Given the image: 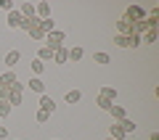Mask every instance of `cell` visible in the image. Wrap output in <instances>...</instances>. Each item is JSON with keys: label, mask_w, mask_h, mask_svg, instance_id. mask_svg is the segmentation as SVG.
<instances>
[{"label": "cell", "mask_w": 159, "mask_h": 140, "mask_svg": "<svg viewBox=\"0 0 159 140\" xmlns=\"http://www.w3.org/2000/svg\"><path fill=\"white\" fill-rule=\"evenodd\" d=\"M125 19H127L130 24L143 21V19H146V8H143V6H135V3H133V6H127V8H125Z\"/></svg>", "instance_id": "obj_1"}, {"label": "cell", "mask_w": 159, "mask_h": 140, "mask_svg": "<svg viewBox=\"0 0 159 140\" xmlns=\"http://www.w3.org/2000/svg\"><path fill=\"white\" fill-rule=\"evenodd\" d=\"M64 37H66V34H64L61 29H53V32L45 34V45L51 48V50H58V48L64 45Z\"/></svg>", "instance_id": "obj_2"}, {"label": "cell", "mask_w": 159, "mask_h": 140, "mask_svg": "<svg viewBox=\"0 0 159 140\" xmlns=\"http://www.w3.org/2000/svg\"><path fill=\"white\" fill-rule=\"evenodd\" d=\"M16 82H19V79H16V72H13V69H8L6 74H0V87H8V90H11Z\"/></svg>", "instance_id": "obj_3"}, {"label": "cell", "mask_w": 159, "mask_h": 140, "mask_svg": "<svg viewBox=\"0 0 159 140\" xmlns=\"http://www.w3.org/2000/svg\"><path fill=\"white\" fill-rule=\"evenodd\" d=\"M27 87L32 90V93H37V95H45V82H43L40 77H32V79L27 82Z\"/></svg>", "instance_id": "obj_4"}, {"label": "cell", "mask_w": 159, "mask_h": 140, "mask_svg": "<svg viewBox=\"0 0 159 140\" xmlns=\"http://www.w3.org/2000/svg\"><path fill=\"white\" fill-rule=\"evenodd\" d=\"M117 34H122V37H130V34H133V24L127 21L125 16L117 21Z\"/></svg>", "instance_id": "obj_5"}, {"label": "cell", "mask_w": 159, "mask_h": 140, "mask_svg": "<svg viewBox=\"0 0 159 140\" xmlns=\"http://www.w3.org/2000/svg\"><path fill=\"white\" fill-rule=\"evenodd\" d=\"M34 16H37L40 21H43V19H51V6H48V3H37V6H34Z\"/></svg>", "instance_id": "obj_6"}, {"label": "cell", "mask_w": 159, "mask_h": 140, "mask_svg": "<svg viewBox=\"0 0 159 140\" xmlns=\"http://www.w3.org/2000/svg\"><path fill=\"white\" fill-rule=\"evenodd\" d=\"M21 19H24V16H21V13H19V11H16V8H13V11L8 13L6 24H8V27H11V29H19V24H21Z\"/></svg>", "instance_id": "obj_7"}, {"label": "cell", "mask_w": 159, "mask_h": 140, "mask_svg": "<svg viewBox=\"0 0 159 140\" xmlns=\"http://www.w3.org/2000/svg\"><path fill=\"white\" fill-rule=\"evenodd\" d=\"M53 61H56V63H66L69 61V48H64V45H61L58 50H53Z\"/></svg>", "instance_id": "obj_8"}, {"label": "cell", "mask_w": 159, "mask_h": 140, "mask_svg": "<svg viewBox=\"0 0 159 140\" xmlns=\"http://www.w3.org/2000/svg\"><path fill=\"white\" fill-rule=\"evenodd\" d=\"M40 108H43V111H48V114H53V108H56L53 98H51V95H40Z\"/></svg>", "instance_id": "obj_9"}, {"label": "cell", "mask_w": 159, "mask_h": 140, "mask_svg": "<svg viewBox=\"0 0 159 140\" xmlns=\"http://www.w3.org/2000/svg\"><path fill=\"white\" fill-rule=\"evenodd\" d=\"M16 11L21 13L24 19H32V16H34V3H21V6H19Z\"/></svg>", "instance_id": "obj_10"}, {"label": "cell", "mask_w": 159, "mask_h": 140, "mask_svg": "<svg viewBox=\"0 0 159 140\" xmlns=\"http://www.w3.org/2000/svg\"><path fill=\"white\" fill-rule=\"evenodd\" d=\"M37 58H40L43 63H45V61H53V50L48 48V45H43V48L37 50Z\"/></svg>", "instance_id": "obj_11"}, {"label": "cell", "mask_w": 159, "mask_h": 140, "mask_svg": "<svg viewBox=\"0 0 159 140\" xmlns=\"http://www.w3.org/2000/svg\"><path fill=\"white\" fill-rule=\"evenodd\" d=\"M109 114L114 116V122H122V119H127V116H125V108H122V106H117V103H114V106L109 108Z\"/></svg>", "instance_id": "obj_12"}, {"label": "cell", "mask_w": 159, "mask_h": 140, "mask_svg": "<svg viewBox=\"0 0 159 140\" xmlns=\"http://www.w3.org/2000/svg\"><path fill=\"white\" fill-rule=\"evenodd\" d=\"M109 138H111V140H125V138H127V135L122 132V127H119V122L111 124V135H109Z\"/></svg>", "instance_id": "obj_13"}, {"label": "cell", "mask_w": 159, "mask_h": 140, "mask_svg": "<svg viewBox=\"0 0 159 140\" xmlns=\"http://www.w3.org/2000/svg\"><path fill=\"white\" fill-rule=\"evenodd\" d=\"M101 98H106V101H111V103H117V90L114 87H103L101 93H98Z\"/></svg>", "instance_id": "obj_14"}, {"label": "cell", "mask_w": 159, "mask_h": 140, "mask_svg": "<svg viewBox=\"0 0 159 140\" xmlns=\"http://www.w3.org/2000/svg\"><path fill=\"white\" fill-rule=\"evenodd\" d=\"M82 56H85V50H82L80 45H74V48H69V61H80Z\"/></svg>", "instance_id": "obj_15"}, {"label": "cell", "mask_w": 159, "mask_h": 140, "mask_svg": "<svg viewBox=\"0 0 159 140\" xmlns=\"http://www.w3.org/2000/svg\"><path fill=\"white\" fill-rule=\"evenodd\" d=\"M119 127H122V132L125 135H130V132H135V122H130V119H122V122H119Z\"/></svg>", "instance_id": "obj_16"}, {"label": "cell", "mask_w": 159, "mask_h": 140, "mask_svg": "<svg viewBox=\"0 0 159 140\" xmlns=\"http://www.w3.org/2000/svg\"><path fill=\"white\" fill-rule=\"evenodd\" d=\"M40 29H43V32H53V29H56V21H53V16L51 19H43V21H40Z\"/></svg>", "instance_id": "obj_17"}, {"label": "cell", "mask_w": 159, "mask_h": 140, "mask_svg": "<svg viewBox=\"0 0 159 140\" xmlns=\"http://www.w3.org/2000/svg\"><path fill=\"white\" fill-rule=\"evenodd\" d=\"M19 58H21V53H19V50H8V53H6V63H8V69H11L13 63L19 61Z\"/></svg>", "instance_id": "obj_18"}, {"label": "cell", "mask_w": 159, "mask_h": 140, "mask_svg": "<svg viewBox=\"0 0 159 140\" xmlns=\"http://www.w3.org/2000/svg\"><path fill=\"white\" fill-rule=\"evenodd\" d=\"M43 69H45V63L40 61V58H32V74H34V77H40V74H43Z\"/></svg>", "instance_id": "obj_19"}, {"label": "cell", "mask_w": 159, "mask_h": 140, "mask_svg": "<svg viewBox=\"0 0 159 140\" xmlns=\"http://www.w3.org/2000/svg\"><path fill=\"white\" fill-rule=\"evenodd\" d=\"M143 42H157V29H146V32L141 34Z\"/></svg>", "instance_id": "obj_20"}, {"label": "cell", "mask_w": 159, "mask_h": 140, "mask_svg": "<svg viewBox=\"0 0 159 140\" xmlns=\"http://www.w3.org/2000/svg\"><path fill=\"white\" fill-rule=\"evenodd\" d=\"M64 98H66V103H77L80 98H82V93H80V90H69Z\"/></svg>", "instance_id": "obj_21"}, {"label": "cell", "mask_w": 159, "mask_h": 140, "mask_svg": "<svg viewBox=\"0 0 159 140\" xmlns=\"http://www.w3.org/2000/svg\"><path fill=\"white\" fill-rule=\"evenodd\" d=\"M114 45H117V48H130V37H122V34H117V37H114Z\"/></svg>", "instance_id": "obj_22"}, {"label": "cell", "mask_w": 159, "mask_h": 140, "mask_svg": "<svg viewBox=\"0 0 159 140\" xmlns=\"http://www.w3.org/2000/svg\"><path fill=\"white\" fill-rule=\"evenodd\" d=\"M96 106H101L103 111H109V108H111L114 103H111V101H106V98H101V95H98V98H96Z\"/></svg>", "instance_id": "obj_23"}, {"label": "cell", "mask_w": 159, "mask_h": 140, "mask_svg": "<svg viewBox=\"0 0 159 140\" xmlns=\"http://www.w3.org/2000/svg\"><path fill=\"white\" fill-rule=\"evenodd\" d=\"M93 61H96V63H109V53H103V50H98L96 56H93Z\"/></svg>", "instance_id": "obj_24"}, {"label": "cell", "mask_w": 159, "mask_h": 140, "mask_svg": "<svg viewBox=\"0 0 159 140\" xmlns=\"http://www.w3.org/2000/svg\"><path fill=\"white\" fill-rule=\"evenodd\" d=\"M29 34H32V40H45V32L40 27H34V29H29Z\"/></svg>", "instance_id": "obj_25"}, {"label": "cell", "mask_w": 159, "mask_h": 140, "mask_svg": "<svg viewBox=\"0 0 159 140\" xmlns=\"http://www.w3.org/2000/svg\"><path fill=\"white\" fill-rule=\"evenodd\" d=\"M34 119H37L40 124H45L48 119H51V114H48V111H43V108H40V111H37V116H34Z\"/></svg>", "instance_id": "obj_26"}, {"label": "cell", "mask_w": 159, "mask_h": 140, "mask_svg": "<svg viewBox=\"0 0 159 140\" xmlns=\"http://www.w3.org/2000/svg\"><path fill=\"white\" fill-rule=\"evenodd\" d=\"M0 8H3V11H8V13H11L13 8H16V6H13V0H0Z\"/></svg>", "instance_id": "obj_27"}, {"label": "cell", "mask_w": 159, "mask_h": 140, "mask_svg": "<svg viewBox=\"0 0 159 140\" xmlns=\"http://www.w3.org/2000/svg\"><path fill=\"white\" fill-rule=\"evenodd\" d=\"M8 114H11V106L8 103H0V119H6Z\"/></svg>", "instance_id": "obj_28"}, {"label": "cell", "mask_w": 159, "mask_h": 140, "mask_svg": "<svg viewBox=\"0 0 159 140\" xmlns=\"http://www.w3.org/2000/svg\"><path fill=\"white\" fill-rule=\"evenodd\" d=\"M3 138H8V127H3V124H0V140Z\"/></svg>", "instance_id": "obj_29"}, {"label": "cell", "mask_w": 159, "mask_h": 140, "mask_svg": "<svg viewBox=\"0 0 159 140\" xmlns=\"http://www.w3.org/2000/svg\"><path fill=\"white\" fill-rule=\"evenodd\" d=\"M148 140H159V132H151V135H148Z\"/></svg>", "instance_id": "obj_30"}, {"label": "cell", "mask_w": 159, "mask_h": 140, "mask_svg": "<svg viewBox=\"0 0 159 140\" xmlns=\"http://www.w3.org/2000/svg\"><path fill=\"white\" fill-rule=\"evenodd\" d=\"M106 140H111V138H106Z\"/></svg>", "instance_id": "obj_31"}]
</instances>
